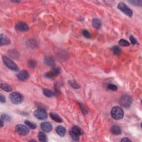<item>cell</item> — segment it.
<instances>
[{
    "label": "cell",
    "instance_id": "6da1fadb",
    "mask_svg": "<svg viewBox=\"0 0 142 142\" xmlns=\"http://www.w3.org/2000/svg\"><path fill=\"white\" fill-rule=\"evenodd\" d=\"M111 116L116 120L121 119L124 116V112L119 106H114L111 112Z\"/></svg>",
    "mask_w": 142,
    "mask_h": 142
},
{
    "label": "cell",
    "instance_id": "7a4b0ae2",
    "mask_svg": "<svg viewBox=\"0 0 142 142\" xmlns=\"http://www.w3.org/2000/svg\"><path fill=\"white\" fill-rule=\"evenodd\" d=\"M10 99L13 104L17 105L21 104L23 101V95L18 92H13L10 95Z\"/></svg>",
    "mask_w": 142,
    "mask_h": 142
},
{
    "label": "cell",
    "instance_id": "3957f363",
    "mask_svg": "<svg viewBox=\"0 0 142 142\" xmlns=\"http://www.w3.org/2000/svg\"><path fill=\"white\" fill-rule=\"evenodd\" d=\"M2 60L5 65L10 69L13 71H18L19 68L16 64H15L11 59L8 58L6 56H4L2 57Z\"/></svg>",
    "mask_w": 142,
    "mask_h": 142
},
{
    "label": "cell",
    "instance_id": "277c9868",
    "mask_svg": "<svg viewBox=\"0 0 142 142\" xmlns=\"http://www.w3.org/2000/svg\"><path fill=\"white\" fill-rule=\"evenodd\" d=\"M83 132L80 127L74 126L72 128L70 131V135L72 139L74 141H78L80 138V135L82 134Z\"/></svg>",
    "mask_w": 142,
    "mask_h": 142
},
{
    "label": "cell",
    "instance_id": "5b68a950",
    "mask_svg": "<svg viewBox=\"0 0 142 142\" xmlns=\"http://www.w3.org/2000/svg\"><path fill=\"white\" fill-rule=\"evenodd\" d=\"M132 103V99L130 96L128 95H124L120 98L119 103L122 106L127 108L130 106Z\"/></svg>",
    "mask_w": 142,
    "mask_h": 142
},
{
    "label": "cell",
    "instance_id": "8992f818",
    "mask_svg": "<svg viewBox=\"0 0 142 142\" xmlns=\"http://www.w3.org/2000/svg\"><path fill=\"white\" fill-rule=\"evenodd\" d=\"M118 8L123 13H124L125 15L129 16V17H132L133 16L132 10L129 7H128L126 4H125L123 2H119L118 5Z\"/></svg>",
    "mask_w": 142,
    "mask_h": 142
},
{
    "label": "cell",
    "instance_id": "52a82bcc",
    "mask_svg": "<svg viewBox=\"0 0 142 142\" xmlns=\"http://www.w3.org/2000/svg\"><path fill=\"white\" fill-rule=\"evenodd\" d=\"M34 116L36 118L39 120H45L47 118V112L42 108L37 109L34 112Z\"/></svg>",
    "mask_w": 142,
    "mask_h": 142
},
{
    "label": "cell",
    "instance_id": "ba28073f",
    "mask_svg": "<svg viewBox=\"0 0 142 142\" xmlns=\"http://www.w3.org/2000/svg\"><path fill=\"white\" fill-rule=\"evenodd\" d=\"M16 131L19 135L25 136L28 134L29 133V129L26 126L22 124H18L16 127Z\"/></svg>",
    "mask_w": 142,
    "mask_h": 142
},
{
    "label": "cell",
    "instance_id": "9c48e42d",
    "mask_svg": "<svg viewBox=\"0 0 142 142\" xmlns=\"http://www.w3.org/2000/svg\"><path fill=\"white\" fill-rule=\"evenodd\" d=\"M61 72V70L59 68H54L52 70H51L50 72H48L46 73L45 77L48 78H54L56 77L57 76H58Z\"/></svg>",
    "mask_w": 142,
    "mask_h": 142
},
{
    "label": "cell",
    "instance_id": "30bf717a",
    "mask_svg": "<svg viewBox=\"0 0 142 142\" xmlns=\"http://www.w3.org/2000/svg\"><path fill=\"white\" fill-rule=\"evenodd\" d=\"M17 77L20 81H25L29 78V74L28 71L23 70L20 71L17 75Z\"/></svg>",
    "mask_w": 142,
    "mask_h": 142
},
{
    "label": "cell",
    "instance_id": "8fae6325",
    "mask_svg": "<svg viewBox=\"0 0 142 142\" xmlns=\"http://www.w3.org/2000/svg\"><path fill=\"white\" fill-rule=\"evenodd\" d=\"M41 128L46 133H49L52 129V126L51 124L48 122H45L41 124Z\"/></svg>",
    "mask_w": 142,
    "mask_h": 142
},
{
    "label": "cell",
    "instance_id": "7c38bea8",
    "mask_svg": "<svg viewBox=\"0 0 142 142\" xmlns=\"http://www.w3.org/2000/svg\"><path fill=\"white\" fill-rule=\"evenodd\" d=\"M16 29L20 31H27L29 29V26L27 23L24 22H20L16 24L15 26Z\"/></svg>",
    "mask_w": 142,
    "mask_h": 142
},
{
    "label": "cell",
    "instance_id": "4fadbf2b",
    "mask_svg": "<svg viewBox=\"0 0 142 142\" xmlns=\"http://www.w3.org/2000/svg\"><path fill=\"white\" fill-rule=\"evenodd\" d=\"M0 41H1V46L3 45H9L11 43L10 39L9 37H7L6 36L4 35L3 34H1L0 36Z\"/></svg>",
    "mask_w": 142,
    "mask_h": 142
},
{
    "label": "cell",
    "instance_id": "5bb4252c",
    "mask_svg": "<svg viewBox=\"0 0 142 142\" xmlns=\"http://www.w3.org/2000/svg\"><path fill=\"white\" fill-rule=\"evenodd\" d=\"M44 62L45 63L46 65H47L48 66L51 67H53L54 66V65H55V61H54V59H53V57L50 56L46 57L44 59Z\"/></svg>",
    "mask_w": 142,
    "mask_h": 142
},
{
    "label": "cell",
    "instance_id": "9a60e30c",
    "mask_svg": "<svg viewBox=\"0 0 142 142\" xmlns=\"http://www.w3.org/2000/svg\"><path fill=\"white\" fill-rule=\"evenodd\" d=\"M56 131L57 134H58L60 136H62V137L64 136L65 134V133H66V129H65V128L61 126V125H59V126L57 127Z\"/></svg>",
    "mask_w": 142,
    "mask_h": 142
},
{
    "label": "cell",
    "instance_id": "2e32d148",
    "mask_svg": "<svg viewBox=\"0 0 142 142\" xmlns=\"http://www.w3.org/2000/svg\"><path fill=\"white\" fill-rule=\"evenodd\" d=\"M111 131L112 133L114 135H120L122 133V130L118 125H113L111 128Z\"/></svg>",
    "mask_w": 142,
    "mask_h": 142
},
{
    "label": "cell",
    "instance_id": "e0dca14e",
    "mask_svg": "<svg viewBox=\"0 0 142 142\" xmlns=\"http://www.w3.org/2000/svg\"><path fill=\"white\" fill-rule=\"evenodd\" d=\"M92 26L95 28L99 29L102 26V22L99 19H94L92 22Z\"/></svg>",
    "mask_w": 142,
    "mask_h": 142
},
{
    "label": "cell",
    "instance_id": "ac0fdd59",
    "mask_svg": "<svg viewBox=\"0 0 142 142\" xmlns=\"http://www.w3.org/2000/svg\"><path fill=\"white\" fill-rule=\"evenodd\" d=\"M50 116L51 118L52 119L53 121L58 123H62V119L60 117L58 114H57L54 113H50Z\"/></svg>",
    "mask_w": 142,
    "mask_h": 142
},
{
    "label": "cell",
    "instance_id": "d6986e66",
    "mask_svg": "<svg viewBox=\"0 0 142 142\" xmlns=\"http://www.w3.org/2000/svg\"><path fill=\"white\" fill-rule=\"evenodd\" d=\"M38 139L41 142H46L47 141V136L46 135L45 133H43L42 132H40L38 134Z\"/></svg>",
    "mask_w": 142,
    "mask_h": 142
},
{
    "label": "cell",
    "instance_id": "ffe728a7",
    "mask_svg": "<svg viewBox=\"0 0 142 142\" xmlns=\"http://www.w3.org/2000/svg\"><path fill=\"white\" fill-rule=\"evenodd\" d=\"M43 93L45 96L47 97H52L54 96L55 95L54 92H53L52 91H51L50 89H44L43 90Z\"/></svg>",
    "mask_w": 142,
    "mask_h": 142
},
{
    "label": "cell",
    "instance_id": "44dd1931",
    "mask_svg": "<svg viewBox=\"0 0 142 142\" xmlns=\"http://www.w3.org/2000/svg\"><path fill=\"white\" fill-rule=\"evenodd\" d=\"M1 88L4 90V91H6L7 92H10L12 91V88L11 87L8 85L6 83H1Z\"/></svg>",
    "mask_w": 142,
    "mask_h": 142
},
{
    "label": "cell",
    "instance_id": "7402d4cb",
    "mask_svg": "<svg viewBox=\"0 0 142 142\" xmlns=\"http://www.w3.org/2000/svg\"><path fill=\"white\" fill-rule=\"evenodd\" d=\"M113 52L114 54H116V55H120L122 53V50L121 49L119 48L118 46H114L112 48Z\"/></svg>",
    "mask_w": 142,
    "mask_h": 142
},
{
    "label": "cell",
    "instance_id": "603a6c76",
    "mask_svg": "<svg viewBox=\"0 0 142 142\" xmlns=\"http://www.w3.org/2000/svg\"><path fill=\"white\" fill-rule=\"evenodd\" d=\"M119 44L120 46H122V47H127V46H129L130 45L129 42L124 39L120 40L119 41Z\"/></svg>",
    "mask_w": 142,
    "mask_h": 142
},
{
    "label": "cell",
    "instance_id": "cb8c5ba5",
    "mask_svg": "<svg viewBox=\"0 0 142 142\" xmlns=\"http://www.w3.org/2000/svg\"><path fill=\"white\" fill-rule=\"evenodd\" d=\"M24 123H25V124L27 125V126H28L30 129H34L36 128V125L34 124L33 123H32L29 121H26L25 122H24Z\"/></svg>",
    "mask_w": 142,
    "mask_h": 142
},
{
    "label": "cell",
    "instance_id": "d4e9b609",
    "mask_svg": "<svg viewBox=\"0 0 142 142\" xmlns=\"http://www.w3.org/2000/svg\"><path fill=\"white\" fill-rule=\"evenodd\" d=\"M1 119L4 121H10L11 120V117L9 115H7V114H2Z\"/></svg>",
    "mask_w": 142,
    "mask_h": 142
},
{
    "label": "cell",
    "instance_id": "484cf974",
    "mask_svg": "<svg viewBox=\"0 0 142 142\" xmlns=\"http://www.w3.org/2000/svg\"><path fill=\"white\" fill-rule=\"evenodd\" d=\"M129 2L135 6H141L142 5V1H137V0H133V1H129Z\"/></svg>",
    "mask_w": 142,
    "mask_h": 142
},
{
    "label": "cell",
    "instance_id": "4316f807",
    "mask_svg": "<svg viewBox=\"0 0 142 142\" xmlns=\"http://www.w3.org/2000/svg\"><path fill=\"white\" fill-rule=\"evenodd\" d=\"M69 83L70 84V86L71 87H72L73 88H76V89H77L80 88V86L78 85V84H77L76 82H75V81H70L69 82Z\"/></svg>",
    "mask_w": 142,
    "mask_h": 142
},
{
    "label": "cell",
    "instance_id": "83f0119b",
    "mask_svg": "<svg viewBox=\"0 0 142 142\" xmlns=\"http://www.w3.org/2000/svg\"><path fill=\"white\" fill-rule=\"evenodd\" d=\"M108 88L109 89L111 90V91H116L118 89V87H117L116 85L113 84H109L108 85Z\"/></svg>",
    "mask_w": 142,
    "mask_h": 142
},
{
    "label": "cell",
    "instance_id": "f1b7e54d",
    "mask_svg": "<svg viewBox=\"0 0 142 142\" xmlns=\"http://www.w3.org/2000/svg\"><path fill=\"white\" fill-rule=\"evenodd\" d=\"M28 66L30 68H34L36 67V62L33 60H31V61H29L28 63Z\"/></svg>",
    "mask_w": 142,
    "mask_h": 142
},
{
    "label": "cell",
    "instance_id": "f546056e",
    "mask_svg": "<svg viewBox=\"0 0 142 142\" xmlns=\"http://www.w3.org/2000/svg\"><path fill=\"white\" fill-rule=\"evenodd\" d=\"M130 41H131V42H132L133 45H137V44L138 45L139 44L138 41H137V40H136L135 38L132 35L130 36Z\"/></svg>",
    "mask_w": 142,
    "mask_h": 142
},
{
    "label": "cell",
    "instance_id": "4dcf8cb0",
    "mask_svg": "<svg viewBox=\"0 0 142 142\" xmlns=\"http://www.w3.org/2000/svg\"><path fill=\"white\" fill-rule=\"evenodd\" d=\"M83 35L84 37L87 38V39H89V38L91 37V35L89 33V32L87 31V30H83L82 32Z\"/></svg>",
    "mask_w": 142,
    "mask_h": 142
},
{
    "label": "cell",
    "instance_id": "1f68e13d",
    "mask_svg": "<svg viewBox=\"0 0 142 142\" xmlns=\"http://www.w3.org/2000/svg\"><path fill=\"white\" fill-rule=\"evenodd\" d=\"M80 108H81L82 112L84 114H86L87 113V112H88V111H87V110L85 106H84V105H82V104H80Z\"/></svg>",
    "mask_w": 142,
    "mask_h": 142
},
{
    "label": "cell",
    "instance_id": "d6a6232c",
    "mask_svg": "<svg viewBox=\"0 0 142 142\" xmlns=\"http://www.w3.org/2000/svg\"><path fill=\"white\" fill-rule=\"evenodd\" d=\"M0 102L1 103H4L6 102V98L2 94H1V95H0Z\"/></svg>",
    "mask_w": 142,
    "mask_h": 142
},
{
    "label": "cell",
    "instance_id": "836d02e7",
    "mask_svg": "<svg viewBox=\"0 0 142 142\" xmlns=\"http://www.w3.org/2000/svg\"><path fill=\"white\" fill-rule=\"evenodd\" d=\"M121 141L122 142H129V141L130 142L131 140H130V139H129L127 138H124L123 139H122Z\"/></svg>",
    "mask_w": 142,
    "mask_h": 142
},
{
    "label": "cell",
    "instance_id": "e575fe53",
    "mask_svg": "<svg viewBox=\"0 0 142 142\" xmlns=\"http://www.w3.org/2000/svg\"><path fill=\"white\" fill-rule=\"evenodd\" d=\"M4 123L3 120L1 119V127H3L4 126Z\"/></svg>",
    "mask_w": 142,
    "mask_h": 142
}]
</instances>
